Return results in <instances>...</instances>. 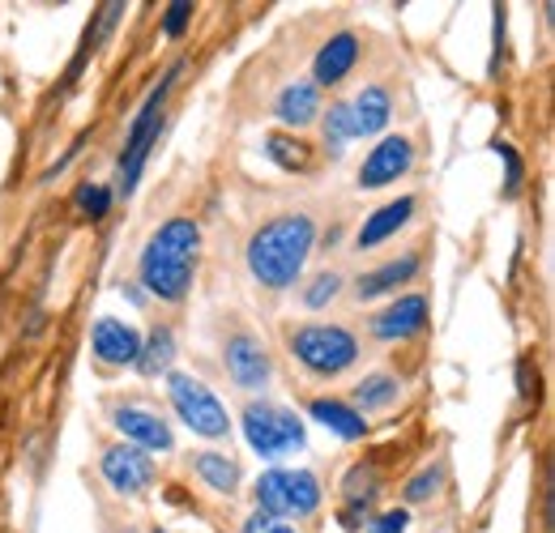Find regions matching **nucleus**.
<instances>
[{"mask_svg": "<svg viewBox=\"0 0 555 533\" xmlns=\"http://www.w3.org/2000/svg\"><path fill=\"white\" fill-rule=\"evenodd\" d=\"M197 248H202V231L193 218L163 222L141 252V286L163 303H180L197 273Z\"/></svg>", "mask_w": 555, "mask_h": 533, "instance_id": "1", "label": "nucleus"}, {"mask_svg": "<svg viewBox=\"0 0 555 533\" xmlns=\"http://www.w3.org/2000/svg\"><path fill=\"white\" fill-rule=\"evenodd\" d=\"M317 248V226L304 213H282L274 222H266L253 239H248V273L270 286V290H286L291 282H299V273L308 265Z\"/></svg>", "mask_w": 555, "mask_h": 533, "instance_id": "2", "label": "nucleus"}, {"mask_svg": "<svg viewBox=\"0 0 555 533\" xmlns=\"http://www.w3.org/2000/svg\"><path fill=\"white\" fill-rule=\"evenodd\" d=\"M291 354L312 372V376H343L359 359V341L343 325H299L291 334Z\"/></svg>", "mask_w": 555, "mask_h": 533, "instance_id": "3", "label": "nucleus"}, {"mask_svg": "<svg viewBox=\"0 0 555 533\" xmlns=\"http://www.w3.org/2000/svg\"><path fill=\"white\" fill-rule=\"evenodd\" d=\"M180 68H184V65H171V68H167V77L158 81V90H150L145 107H141L138 120H133V129H129L125 154H120V193H125V197H129V193L138 188L141 167H145V158H150V150H154V141H158V129H163V103H167V90L176 86Z\"/></svg>", "mask_w": 555, "mask_h": 533, "instance_id": "4", "label": "nucleus"}, {"mask_svg": "<svg viewBox=\"0 0 555 533\" xmlns=\"http://www.w3.org/2000/svg\"><path fill=\"white\" fill-rule=\"evenodd\" d=\"M321 504V482L312 469H270L257 482V508L266 517H308Z\"/></svg>", "mask_w": 555, "mask_h": 533, "instance_id": "5", "label": "nucleus"}, {"mask_svg": "<svg viewBox=\"0 0 555 533\" xmlns=\"http://www.w3.org/2000/svg\"><path fill=\"white\" fill-rule=\"evenodd\" d=\"M167 398H171L176 414L184 418L189 431H197V435H206V440H218V435L231 431V418H227L222 401L214 398L202 380H193V376H171V380H167Z\"/></svg>", "mask_w": 555, "mask_h": 533, "instance_id": "6", "label": "nucleus"}, {"mask_svg": "<svg viewBox=\"0 0 555 533\" xmlns=\"http://www.w3.org/2000/svg\"><path fill=\"white\" fill-rule=\"evenodd\" d=\"M244 435L248 444L261 453V457H286L291 448L304 444V422L291 414V410H278V405H248L244 410Z\"/></svg>", "mask_w": 555, "mask_h": 533, "instance_id": "7", "label": "nucleus"}, {"mask_svg": "<svg viewBox=\"0 0 555 533\" xmlns=\"http://www.w3.org/2000/svg\"><path fill=\"white\" fill-rule=\"evenodd\" d=\"M415 167V145L406 136H385L380 145H372V154L359 167V188H385L393 180H402Z\"/></svg>", "mask_w": 555, "mask_h": 533, "instance_id": "8", "label": "nucleus"}, {"mask_svg": "<svg viewBox=\"0 0 555 533\" xmlns=\"http://www.w3.org/2000/svg\"><path fill=\"white\" fill-rule=\"evenodd\" d=\"M222 363H227V376L240 385V389H261L270 385V354L257 337L235 334L222 350Z\"/></svg>", "mask_w": 555, "mask_h": 533, "instance_id": "9", "label": "nucleus"}, {"mask_svg": "<svg viewBox=\"0 0 555 533\" xmlns=\"http://www.w3.org/2000/svg\"><path fill=\"white\" fill-rule=\"evenodd\" d=\"M103 478L120 495H141L154 482V461H150V453H141L133 444H120V448L103 453Z\"/></svg>", "mask_w": 555, "mask_h": 533, "instance_id": "10", "label": "nucleus"}, {"mask_svg": "<svg viewBox=\"0 0 555 533\" xmlns=\"http://www.w3.org/2000/svg\"><path fill=\"white\" fill-rule=\"evenodd\" d=\"M112 422L125 431V440H133V448H141V453H171V448H176L171 427H167L158 414H150V410L120 405V410L112 414Z\"/></svg>", "mask_w": 555, "mask_h": 533, "instance_id": "11", "label": "nucleus"}, {"mask_svg": "<svg viewBox=\"0 0 555 533\" xmlns=\"http://www.w3.org/2000/svg\"><path fill=\"white\" fill-rule=\"evenodd\" d=\"M427 325V299L423 295H402L398 303H389L385 312L372 316V334L380 341H406Z\"/></svg>", "mask_w": 555, "mask_h": 533, "instance_id": "12", "label": "nucleus"}, {"mask_svg": "<svg viewBox=\"0 0 555 533\" xmlns=\"http://www.w3.org/2000/svg\"><path fill=\"white\" fill-rule=\"evenodd\" d=\"M90 346H94V354H99L103 363H116V367L138 363V354H141L138 329H133V325H125V321H112V316H103V321L94 325Z\"/></svg>", "mask_w": 555, "mask_h": 533, "instance_id": "13", "label": "nucleus"}, {"mask_svg": "<svg viewBox=\"0 0 555 533\" xmlns=\"http://www.w3.org/2000/svg\"><path fill=\"white\" fill-rule=\"evenodd\" d=\"M321 112H325V107H321V90H317L312 81H291V86L278 90L274 116L286 129H304V125H312Z\"/></svg>", "mask_w": 555, "mask_h": 533, "instance_id": "14", "label": "nucleus"}, {"mask_svg": "<svg viewBox=\"0 0 555 533\" xmlns=\"http://www.w3.org/2000/svg\"><path fill=\"white\" fill-rule=\"evenodd\" d=\"M359 61V39L343 30V35H334L321 52H317V65H312V86L321 90V86H338L343 77H347L350 68Z\"/></svg>", "mask_w": 555, "mask_h": 533, "instance_id": "15", "label": "nucleus"}, {"mask_svg": "<svg viewBox=\"0 0 555 533\" xmlns=\"http://www.w3.org/2000/svg\"><path fill=\"white\" fill-rule=\"evenodd\" d=\"M411 213H415V197H398V200H389V205H380V209L367 213V222L359 226V248L385 244L389 235H398V231L411 222Z\"/></svg>", "mask_w": 555, "mask_h": 533, "instance_id": "16", "label": "nucleus"}, {"mask_svg": "<svg viewBox=\"0 0 555 533\" xmlns=\"http://www.w3.org/2000/svg\"><path fill=\"white\" fill-rule=\"evenodd\" d=\"M350 116H354V136H376L389 125V116H393L389 90L385 86H363L354 94V103H350Z\"/></svg>", "mask_w": 555, "mask_h": 533, "instance_id": "17", "label": "nucleus"}, {"mask_svg": "<svg viewBox=\"0 0 555 533\" xmlns=\"http://www.w3.org/2000/svg\"><path fill=\"white\" fill-rule=\"evenodd\" d=\"M308 414H312L321 427H330L338 440H363V435H367V418H363L354 405H347V401H338V398H317L308 405Z\"/></svg>", "mask_w": 555, "mask_h": 533, "instance_id": "18", "label": "nucleus"}, {"mask_svg": "<svg viewBox=\"0 0 555 533\" xmlns=\"http://www.w3.org/2000/svg\"><path fill=\"white\" fill-rule=\"evenodd\" d=\"M415 273H418V257H415V252H406V257H398V261H389V265L363 273V277L354 282V295H359V299H376V295H389V290H398L402 282H411Z\"/></svg>", "mask_w": 555, "mask_h": 533, "instance_id": "19", "label": "nucleus"}, {"mask_svg": "<svg viewBox=\"0 0 555 533\" xmlns=\"http://www.w3.org/2000/svg\"><path fill=\"white\" fill-rule=\"evenodd\" d=\"M171 359H176V334H171L167 325L150 329V341L141 346V354H138V367L145 376H158V372L171 367Z\"/></svg>", "mask_w": 555, "mask_h": 533, "instance_id": "20", "label": "nucleus"}, {"mask_svg": "<svg viewBox=\"0 0 555 533\" xmlns=\"http://www.w3.org/2000/svg\"><path fill=\"white\" fill-rule=\"evenodd\" d=\"M266 154L274 158L282 171H308V167H312V150H308L299 136L270 133L266 136Z\"/></svg>", "mask_w": 555, "mask_h": 533, "instance_id": "21", "label": "nucleus"}, {"mask_svg": "<svg viewBox=\"0 0 555 533\" xmlns=\"http://www.w3.org/2000/svg\"><path fill=\"white\" fill-rule=\"evenodd\" d=\"M193 469L206 478V486H214V491H235L240 486V466L235 461H227L222 453H197L193 457Z\"/></svg>", "mask_w": 555, "mask_h": 533, "instance_id": "22", "label": "nucleus"}, {"mask_svg": "<svg viewBox=\"0 0 555 533\" xmlns=\"http://www.w3.org/2000/svg\"><path fill=\"white\" fill-rule=\"evenodd\" d=\"M398 401V380L393 376H367L359 389H354V410L363 414V410H385V405H393Z\"/></svg>", "mask_w": 555, "mask_h": 533, "instance_id": "23", "label": "nucleus"}, {"mask_svg": "<svg viewBox=\"0 0 555 533\" xmlns=\"http://www.w3.org/2000/svg\"><path fill=\"white\" fill-rule=\"evenodd\" d=\"M347 141H354V116H350V103H334L330 116H325V145L330 154H343Z\"/></svg>", "mask_w": 555, "mask_h": 533, "instance_id": "24", "label": "nucleus"}, {"mask_svg": "<svg viewBox=\"0 0 555 533\" xmlns=\"http://www.w3.org/2000/svg\"><path fill=\"white\" fill-rule=\"evenodd\" d=\"M380 486H376V466H354L347 473V499L350 504H372V495H376Z\"/></svg>", "mask_w": 555, "mask_h": 533, "instance_id": "25", "label": "nucleus"}, {"mask_svg": "<svg viewBox=\"0 0 555 533\" xmlns=\"http://www.w3.org/2000/svg\"><path fill=\"white\" fill-rule=\"evenodd\" d=\"M338 290H343V277H338V273H317L312 286L304 290V303H308L312 312H321L330 299H338Z\"/></svg>", "mask_w": 555, "mask_h": 533, "instance_id": "26", "label": "nucleus"}, {"mask_svg": "<svg viewBox=\"0 0 555 533\" xmlns=\"http://www.w3.org/2000/svg\"><path fill=\"white\" fill-rule=\"evenodd\" d=\"M77 209H81L86 218H107L112 193H107L103 184H81V188H77Z\"/></svg>", "mask_w": 555, "mask_h": 533, "instance_id": "27", "label": "nucleus"}, {"mask_svg": "<svg viewBox=\"0 0 555 533\" xmlns=\"http://www.w3.org/2000/svg\"><path fill=\"white\" fill-rule=\"evenodd\" d=\"M495 154L504 158V197H513V193L521 188V158L513 154L508 141H495Z\"/></svg>", "mask_w": 555, "mask_h": 533, "instance_id": "28", "label": "nucleus"}, {"mask_svg": "<svg viewBox=\"0 0 555 533\" xmlns=\"http://www.w3.org/2000/svg\"><path fill=\"white\" fill-rule=\"evenodd\" d=\"M436 486H440V469H423V473H415L411 482H406V504H418V499H431L436 495Z\"/></svg>", "mask_w": 555, "mask_h": 533, "instance_id": "29", "label": "nucleus"}, {"mask_svg": "<svg viewBox=\"0 0 555 533\" xmlns=\"http://www.w3.org/2000/svg\"><path fill=\"white\" fill-rule=\"evenodd\" d=\"M406 525H411V517H406L402 508H389V512L372 517V521H367V530H363V533H406Z\"/></svg>", "mask_w": 555, "mask_h": 533, "instance_id": "30", "label": "nucleus"}, {"mask_svg": "<svg viewBox=\"0 0 555 533\" xmlns=\"http://www.w3.org/2000/svg\"><path fill=\"white\" fill-rule=\"evenodd\" d=\"M189 17H193V4H189V0H176V4H167L163 30H167L171 39H180V35H184V26H189Z\"/></svg>", "mask_w": 555, "mask_h": 533, "instance_id": "31", "label": "nucleus"}, {"mask_svg": "<svg viewBox=\"0 0 555 533\" xmlns=\"http://www.w3.org/2000/svg\"><path fill=\"white\" fill-rule=\"evenodd\" d=\"M244 533H295L286 521H278V517H266V512H257L248 525H244Z\"/></svg>", "mask_w": 555, "mask_h": 533, "instance_id": "32", "label": "nucleus"}, {"mask_svg": "<svg viewBox=\"0 0 555 533\" xmlns=\"http://www.w3.org/2000/svg\"><path fill=\"white\" fill-rule=\"evenodd\" d=\"M367 508H372V504H350L347 512H343V525H347V530H359V525L367 521Z\"/></svg>", "mask_w": 555, "mask_h": 533, "instance_id": "33", "label": "nucleus"}, {"mask_svg": "<svg viewBox=\"0 0 555 533\" xmlns=\"http://www.w3.org/2000/svg\"><path fill=\"white\" fill-rule=\"evenodd\" d=\"M517 380H521L517 389H521V393H530V363H517Z\"/></svg>", "mask_w": 555, "mask_h": 533, "instance_id": "34", "label": "nucleus"}, {"mask_svg": "<svg viewBox=\"0 0 555 533\" xmlns=\"http://www.w3.org/2000/svg\"><path fill=\"white\" fill-rule=\"evenodd\" d=\"M154 533H167V530H154Z\"/></svg>", "mask_w": 555, "mask_h": 533, "instance_id": "35", "label": "nucleus"}]
</instances>
